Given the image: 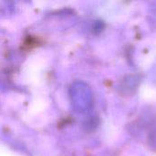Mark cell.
<instances>
[{
	"label": "cell",
	"mask_w": 156,
	"mask_h": 156,
	"mask_svg": "<svg viewBox=\"0 0 156 156\" xmlns=\"http://www.w3.org/2000/svg\"><path fill=\"white\" fill-rule=\"evenodd\" d=\"M72 107L79 112L89 111L92 105V93L89 86L83 82H75L70 88Z\"/></svg>",
	"instance_id": "obj_1"
}]
</instances>
